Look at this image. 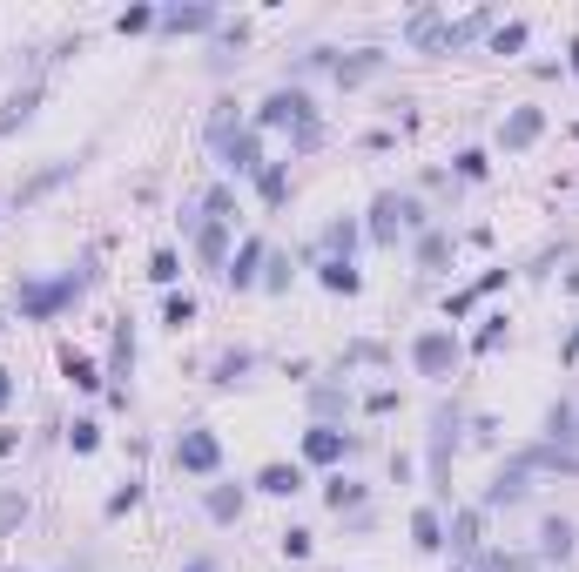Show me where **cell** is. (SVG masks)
Wrapping results in <instances>:
<instances>
[{
    "instance_id": "1",
    "label": "cell",
    "mask_w": 579,
    "mask_h": 572,
    "mask_svg": "<svg viewBox=\"0 0 579 572\" xmlns=\"http://www.w3.org/2000/svg\"><path fill=\"white\" fill-rule=\"evenodd\" d=\"M257 128H277V135H290V148H317L323 121H317V101L303 95V88H277V95L263 101Z\"/></svg>"
},
{
    "instance_id": "2",
    "label": "cell",
    "mask_w": 579,
    "mask_h": 572,
    "mask_svg": "<svg viewBox=\"0 0 579 572\" xmlns=\"http://www.w3.org/2000/svg\"><path fill=\"white\" fill-rule=\"evenodd\" d=\"M95 283V256H81V270H67V276H55V283H21V317H55V310H67V303H81V290Z\"/></svg>"
},
{
    "instance_id": "3",
    "label": "cell",
    "mask_w": 579,
    "mask_h": 572,
    "mask_svg": "<svg viewBox=\"0 0 579 572\" xmlns=\"http://www.w3.org/2000/svg\"><path fill=\"white\" fill-rule=\"evenodd\" d=\"M209 142H216V155H223V169H236V176H263V162L269 155L257 148V128H243L229 108L223 115H209Z\"/></svg>"
},
{
    "instance_id": "4",
    "label": "cell",
    "mask_w": 579,
    "mask_h": 572,
    "mask_svg": "<svg viewBox=\"0 0 579 572\" xmlns=\"http://www.w3.org/2000/svg\"><path fill=\"white\" fill-rule=\"evenodd\" d=\"M398 230H432V216H424L418 196H398V189H391V196L371 202V242H378V250H391V242H398Z\"/></svg>"
},
{
    "instance_id": "5",
    "label": "cell",
    "mask_w": 579,
    "mask_h": 572,
    "mask_svg": "<svg viewBox=\"0 0 579 572\" xmlns=\"http://www.w3.org/2000/svg\"><path fill=\"white\" fill-rule=\"evenodd\" d=\"M411 363H418V377H452V363H458V337H452V323H432V331H418V337H411Z\"/></svg>"
},
{
    "instance_id": "6",
    "label": "cell",
    "mask_w": 579,
    "mask_h": 572,
    "mask_svg": "<svg viewBox=\"0 0 579 572\" xmlns=\"http://www.w3.org/2000/svg\"><path fill=\"white\" fill-rule=\"evenodd\" d=\"M216 465H223V444H216V431L189 424V431L176 438V472H189V478H209Z\"/></svg>"
},
{
    "instance_id": "7",
    "label": "cell",
    "mask_w": 579,
    "mask_h": 572,
    "mask_svg": "<svg viewBox=\"0 0 579 572\" xmlns=\"http://www.w3.org/2000/svg\"><path fill=\"white\" fill-rule=\"evenodd\" d=\"M303 458L310 465H337V458H350V438L337 424H310L303 431Z\"/></svg>"
},
{
    "instance_id": "8",
    "label": "cell",
    "mask_w": 579,
    "mask_h": 572,
    "mask_svg": "<svg viewBox=\"0 0 579 572\" xmlns=\"http://www.w3.org/2000/svg\"><path fill=\"white\" fill-rule=\"evenodd\" d=\"M525 492H533V472H525V458H513V465H505L499 478L485 485V506H519Z\"/></svg>"
},
{
    "instance_id": "9",
    "label": "cell",
    "mask_w": 579,
    "mask_h": 572,
    "mask_svg": "<svg viewBox=\"0 0 579 572\" xmlns=\"http://www.w3.org/2000/svg\"><path fill=\"white\" fill-rule=\"evenodd\" d=\"M263 263H269V250H263V242H257V236H249V242H243V250H236V263H229L223 276H229V283H236V290H257V283H263V276H257Z\"/></svg>"
},
{
    "instance_id": "10",
    "label": "cell",
    "mask_w": 579,
    "mask_h": 572,
    "mask_svg": "<svg viewBox=\"0 0 579 572\" xmlns=\"http://www.w3.org/2000/svg\"><path fill=\"white\" fill-rule=\"evenodd\" d=\"M539 128H546V115H539V108H513V115H505V128H499V142L505 148H533Z\"/></svg>"
},
{
    "instance_id": "11",
    "label": "cell",
    "mask_w": 579,
    "mask_h": 572,
    "mask_svg": "<svg viewBox=\"0 0 579 572\" xmlns=\"http://www.w3.org/2000/svg\"><path fill=\"white\" fill-rule=\"evenodd\" d=\"M404 41H411V47H424V55H445V21H438V14L424 7V14H411V27H404Z\"/></svg>"
},
{
    "instance_id": "12",
    "label": "cell",
    "mask_w": 579,
    "mask_h": 572,
    "mask_svg": "<svg viewBox=\"0 0 579 572\" xmlns=\"http://www.w3.org/2000/svg\"><path fill=\"white\" fill-rule=\"evenodd\" d=\"M202 512H209L216 526H236V518H243V485H209V498H202Z\"/></svg>"
},
{
    "instance_id": "13",
    "label": "cell",
    "mask_w": 579,
    "mask_h": 572,
    "mask_svg": "<svg viewBox=\"0 0 579 572\" xmlns=\"http://www.w3.org/2000/svg\"><path fill=\"white\" fill-rule=\"evenodd\" d=\"M539 559H553V566L573 559V526L566 518H546V526H539Z\"/></svg>"
},
{
    "instance_id": "14",
    "label": "cell",
    "mask_w": 579,
    "mask_h": 572,
    "mask_svg": "<svg viewBox=\"0 0 579 572\" xmlns=\"http://www.w3.org/2000/svg\"><path fill=\"white\" fill-rule=\"evenodd\" d=\"M257 492H269V498H297V492H303V472H297V465H263V472H257Z\"/></svg>"
},
{
    "instance_id": "15",
    "label": "cell",
    "mask_w": 579,
    "mask_h": 572,
    "mask_svg": "<svg viewBox=\"0 0 579 572\" xmlns=\"http://www.w3.org/2000/svg\"><path fill=\"white\" fill-rule=\"evenodd\" d=\"M411 539H418V552H438V546H445V518H438V506H418Z\"/></svg>"
},
{
    "instance_id": "16",
    "label": "cell",
    "mask_w": 579,
    "mask_h": 572,
    "mask_svg": "<svg viewBox=\"0 0 579 572\" xmlns=\"http://www.w3.org/2000/svg\"><path fill=\"white\" fill-rule=\"evenodd\" d=\"M162 27L168 34H202V27H216V7H168Z\"/></svg>"
},
{
    "instance_id": "17",
    "label": "cell",
    "mask_w": 579,
    "mask_h": 572,
    "mask_svg": "<svg viewBox=\"0 0 579 572\" xmlns=\"http://www.w3.org/2000/svg\"><path fill=\"white\" fill-rule=\"evenodd\" d=\"M452 263V236L445 230H424L418 236V270H445Z\"/></svg>"
},
{
    "instance_id": "18",
    "label": "cell",
    "mask_w": 579,
    "mask_h": 572,
    "mask_svg": "<svg viewBox=\"0 0 579 572\" xmlns=\"http://www.w3.org/2000/svg\"><path fill=\"white\" fill-rule=\"evenodd\" d=\"M317 276H323V290H344V297H357V270L344 263V256H317Z\"/></svg>"
},
{
    "instance_id": "19",
    "label": "cell",
    "mask_w": 579,
    "mask_h": 572,
    "mask_svg": "<svg viewBox=\"0 0 579 572\" xmlns=\"http://www.w3.org/2000/svg\"><path fill=\"white\" fill-rule=\"evenodd\" d=\"M452 552L479 559V512H458V518H452Z\"/></svg>"
},
{
    "instance_id": "20",
    "label": "cell",
    "mask_w": 579,
    "mask_h": 572,
    "mask_svg": "<svg viewBox=\"0 0 579 572\" xmlns=\"http://www.w3.org/2000/svg\"><path fill=\"white\" fill-rule=\"evenodd\" d=\"M257 189H263V202L277 209V202L290 196V176H283V162H263V176H257Z\"/></svg>"
},
{
    "instance_id": "21",
    "label": "cell",
    "mask_w": 579,
    "mask_h": 572,
    "mask_svg": "<svg viewBox=\"0 0 579 572\" xmlns=\"http://www.w3.org/2000/svg\"><path fill=\"white\" fill-rule=\"evenodd\" d=\"M350 242H357V222H330L323 230V256H344L350 263Z\"/></svg>"
},
{
    "instance_id": "22",
    "label": "cell",
    "mask_w": 579,
    "mask_h": 572,
    "mask_svg": "<svg viewBox=\"0 0 579 572\" xmlns=\"http://www.w3.org/2000/svg\"><path fill=\"white\" fill-rule=\"evenodd\" d=\"M135 371V337H128V323H115V363H108V377H128Z\"/></svg>"
},
{
    "instance_id": "23",
    "label": "cell",
    "mask_w": 579,
    "mask_h": 572,
    "mask_svg": "<svg viewBox=\"0 0 579 572\" xmlns=\"http://www.w3.org/2000/svg\"><path fill=\"white\" fill-rule=\"evenodd\" d=\"M61 371H67V377H75V384H81V391H101V371H95V363H88V357H75V351H67V357H61Z\"/></svg>"
},
{
    "instance_id": "24",
    "label": "cell",
    "mask_w": 579,
    "mask_h": 572,
    "mask_svg": "<svg viewBox=\"0 0 579 572\" xmlns=\"http://www.w3.org/2000/svg\"><path fill=\"white\" fill-rule=\"evenodd\" d=\"M378 61L384 55H350V61H330V67H337V81H364V75H378Z\"/></svg>"
},
{
    "instance_id": "25",
    "label": "cell",
    "mask_w": 579,
    "mask_h": 572,
    "mask_svg": "<svg viewBox=\"0 0 579 572\" xmlns=\"http://www.w3.org/2000/svg\"><path fill=\"white\" fill-rule=\"evenodd\" d=\"M34 101H41V88H21V95H14V101H7V115H0V135H7L14 121H27V115H34Z\"/></svg>"
},
{
    "instance_id": "26",
    "label": "cell",
    "mask_w": 579,
    "mask_h": 572,
    "mask_svg": "<svg viewBox=\"0 0 579 572\" xmlns=\"http://www.w3.org/2000/svg\"><path fill=\"white\" fill-rule=\"evenodd\" d=\"M249 363H257L249 351H229V357H216V384H236V377H243Z\"/></svg>"
},
{
    "instance_id": "27",
    "label": "cell",
    "mask_w": 579,
    "mask_h": 572,
    "mask_svg": "<svg viewBox=\"0 0 579 572\" xmlns=\"http://www.w3.org/2000/svg\"><path fill=\"white\" fill-rule=\"evenodd\" d=\"M162 323H176V331H182V323H196V297H189V290L162 303Z\"/></svg>"
},
{
    "instance_id": "28",
    "label": "cell",
    "mask_w": 579,
    "mask_h": 572,
    "mask_svg": "<svg viewBox=\"0 0 579 572\" xmlns=\"http://www.w3.org/2000/svg\"><path fill=\"white\" fill-rule=\"evenodd\" d=\"M323 498H330V512H344V506H364V492H357L350 478H330V492H323Z\"/></svg>"
},
{
    "instance_id": "29",
    "label": "cell",
    "mask_w": 579,
    "mask_h": 572,
    "mask_svg": "<svg viewBox=\"0 0 579 572\" xmlns=\"http://www.w3.org/2000/svg\"><path fill=\"white\" fill-rule=\"evenodd\" d=\"M492 47H499V55H513V47H525V21H505V27H492Z\"/></svg>"
},
{
    "instance_id": "30",
    "label": "cell",
    "mask_w": 579,
    "mask_h": 572,
    "mask_svg": "<svg viewBox=\"0 0 579 572\" xmlns=\"http://www.w3.org/2000/svg\"><path fill=\"white\" fill-rule=\"evenodd\" d=\"M148 276H156V283H176V276H182L176 250H156V256H148Z\"/></svg>"
},
{
    "instance_id": "31",
    "label": "cell",
    "mask_w": 579,
    "mask_h": 572,
    "mask_svg": "<svg viewBox=\"0 0 579 572\" xmlns=\"http://www.w3.org/2000/svg\"><path fill=\"white\" fill-rule=\"evenodd\" d=\"M156 21H162L156 7H128V14H122V21H115V27H122V34H142V27H156Z\"/></svg>"
},
{
    "instance_id": "32",
    "label": "cell",
    "mask_w": 579,
    "mask_h": 572,
    "mask_svg": "<svg viewBox=\"0 0 579 572\" xmlns=\"http://www.w3.org/2000/svg\"><path fill=\"white\" fill-rule=\"evenodd\" d=\"M485 169H492V162H485V148H465V155H458V176H465V182H479Z\"/></svg>"
},
{
    "instance_id": "33",
    "label": "cell",
    "mask_w": 579,
    "mask_h": 572,
    "mask_svg": "<svg viewBox=\"0 0 579 572\" xmlns=\"http://www.w3.org/2000/svg\"><path fill=\"white\" fill-rule=\"evenodd\" d=\"M67 444H75V452H95V444H101V424H88V418H81L75 431H67Z\"/></svg>"
},
{
    "instance_id": "34",
    "label": "cell",
    "mask_w": 579,
    "mask_h": 572,
    "mask_svg": "<svg viewBox=\"0 0 579 572\" xmlns=\"http://www.w3.org/2000/svg\"><path fill=\"white\" fill-rule=\"evenodd\" d=\"M499 343H505V317H492V323H485V331H479V343H472V351H479V357H485V351H499Z\"/></svg>"
},
{
    "instance_id": "35",
    "label": "cell",
    "mask_w": 579,
    "mask_h": 572,
    "mask_svg": "<svg viewBox=\"0 0 579 572\" xmlns=\"http://www.w3.org/2000/svg\"><path fill=\"white\" fill-rule=\"evenodd\" d=\"M283 552L290 559H310V532H283Z\"/></svg>"
},
{
    "instance_id": "36",
    "label": "cell",
    "mask_w": 579,
    "mask_h": 572,
    "mask_svg": "<svg viewBox=\"0 0 579 572\" xmlns=\"http://www.w3.org/2000/svg\"><path fill=\"white\" fill-rule=\"evenodd\" d=\"M14 518H27V506H21V498H14V492H7V498H0V532H7V526H14Z\"/></svg>"
},
{
    "instance_id": "37",
    "label": "cell",
    "mask_w": 579,
    "mask_h": 572,
    "mask_svg": "<svg viewBox=\"0 0 579 572\" xmlns=\"http://www.w3.org/2000/svg\"><path fill=\"white\" fill-rule=\"evenodd\" d=\"M263 283L269 290H290V263H283V256H269V276H263Z\"/></svg>"
},
{
    "instance_id": "38",
    "label": "cell",
    "mask_w": 579,
    "mask_h": 572,
    "mask_svg": "<svg viewBox=\"0 0 579 572\" xmlns=\"http://www.w3.org/2000/svg\"><path fill=\"white\" fill-rule=\"evenodd\" d=\"M7 397H14V377H7V371H0V411H7Z\"/></svg>"
},
{
    "instance_id": "39",
    "label": "cell",
    "mask_w": 579,
    "mask_h": 572,
    "mask_svg": "<svg viewBox=\"0 0 579 572\" xmlns=\"http://www.w3.org/2000/svg\"><path fill=\"white\" fill-rule=\"evenodd\" d=\"M182 572H216V559H189V566H182Z\"/></svg>"
},
{
    "instance_id": "40",
    "label": "cell",
    "mask_w": 579,
    "mask_h": 572,
    "mask_svg": "<svg viewBox=\"0 0 579 572\" xmlns=\"http://www.w3.org/2000/svg\"><path fill=\"white\" fill-rule=\"evenodd\" d=\"M573 75H579V41H573Z\"/></svg>"
}]
</instances>
